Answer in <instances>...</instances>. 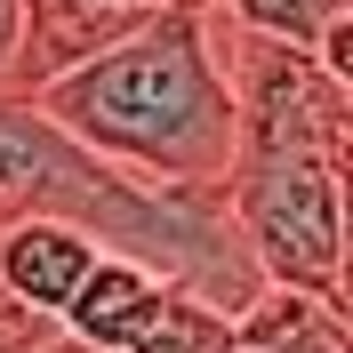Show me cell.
I'll return each instance as SVG.
<instances>
[{"instance_id": "cell-6", "label": "cell", "mask_w": 353, "mask_h": 353, "mask_svg": "<svg viewBox=\"0 0 353 353\" xmlns=\"http://www.w3.org/2000/svg\"><path fill=\"white\" fill-rule=\"evenodd\" d=\"M233 345L241 353H353L345 305L305 297V289H257L233 313Z\"/></svg>"}, {"instance_id": "cell-10", "label": "cell", "mask_w": 353, "mask_h": 353, "mask_svg": "<svg viewBox=\"0 0 353 353\" xmlns=\"http://www.w3.org/2000/svg\"><path fill=\"white\" fill-rule=\"evenodd\" d=\"M233 353H241V345H233Z\"/></svg>"}, {"instance_id": "cell-5", "label": "cell", "mask_w": 353, "mask_h": 353, "mask_svg": "<svg viewBox=\"0 0 353 353\" xmlns=\"http://www.w3.org/2000/svg\"><path fill=\"white\" fill-rule=\"evenodd\" d=\"M217 17L257 32V41H281L297 57H313L330 81L353 72V0H217Z\"/></svg>"}, {"instance_id": "cell-2", "label": "cell", "mask_w": 353, "mask_h": 353, "mask_svg": "<svg viewBox=\"0 0 353 353\" xmlns=\"http://www.w3.org/2000/svg\"><path fill=\"white\" fill-rule=\"evenodd\" d=\"M225 217L265 289H305L345 305V161L241 153L225 185Z\"/></svg>"}, {"instance_id": "cell-7", "label": "cell", "mask_w": 353, "mask_h": 353, "mask_svg": "<svg viewBox=\"0 0 353 353\" xmlns=\"http://www.w3.org/2000/svg\"><path fill=\"white\" fill-rule=\"evenodd\" d=\"M137 353H233V321H225V313H209L201 297H185V289H176V297H169V313H161V330L145 337Z\"/></svg>"}, {"instance_id": "cell-8", "label": "cell", "mask_w": 353, "mask_h": 353, "mask_svg": "<svg viewBox=\"0 0 353 353\" xmlns=\"http://www.w3.org/2000/svg\"><path fill=\"white\" fill-rule=\"evenodd\" d=\"M17 41H24V0H0V97H8V72H17Z\"/></svg>"}, {"instance_id": "cell-9", "label": "cell", "mask_w": 353, "mask_h": 353, "mask_svg": "<svg viewBox=\"0 0 353 353\" xmlns=\"http://www.w3.org/2000/svg\"><path fill=\"white\" fill-rule=\"evenodd\" d=\"M97 8H129V17H153V8H169V0H97Z\"/></svg>"}, {"instance_id": "cell-3", "label": "cell", "mask_w": 353, "mask_h": 353, "mask_svg": "<svg viewBox=\"0 0 353 353\" xmlns=\"http://www.w3.org/2000/svg\"><path fill=\"white\" fill-rule=\"evenodd\" d=\"M169 297L176 289L161 281V273H145V265H129V257H97L88 281L72 289V305L57 313V337L81 345V353H137L161 330Z\"/></svg>"}, {"instance_id": "cell-4", "label": "cell", "mask_w": 353, "mask_h": 353, "mask_svg": "<svg viewBox=\"0 0 353 353\" xmlns=\"http://www.w3.org/2000/svg\"><path fill=\"white\" fill-rule=\"evenodd\" d=\"M97 257H105V249L88 241V233H72V225H57V217L0 225V289H8L24 313H41V321H57V313L72 305V289L88 281Z\"/></svg>"}, {"instance_id": "cell-1", "label": "cell", "mask_w": 353, "mask_h": 353, "mask_svg": "<svg viewBox=\"0 0 353 353\" xmlns=\"http://www.w3.org/2000/svg\"><path fill=\"white\" fill-rule=\"evenodd\" d=\"M57 137L112 161L153 193L225 201L241 161V112L209 48V0H169L137 24L121 48L88 57L81 72L24 97Z\"/></svg>"}]
</instances>
